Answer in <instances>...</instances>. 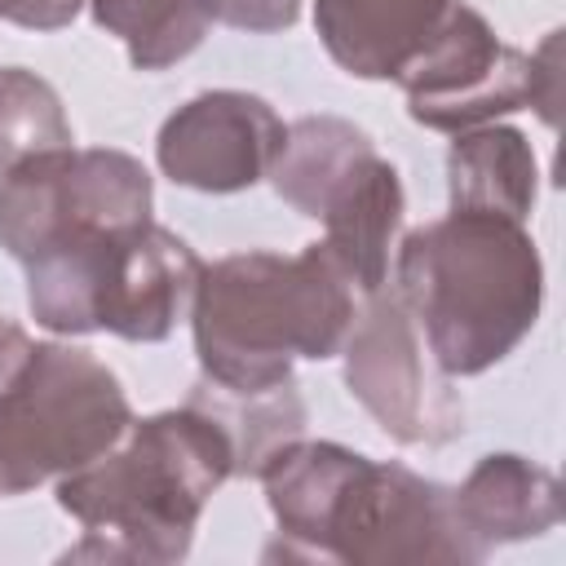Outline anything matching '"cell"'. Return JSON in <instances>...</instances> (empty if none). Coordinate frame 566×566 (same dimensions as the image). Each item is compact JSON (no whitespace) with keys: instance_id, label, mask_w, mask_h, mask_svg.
<instances>
[{"instance_id":"11","label":"cell","mask_w":566,"mask_h":566,"mask_svg":"<svg viewBox=\"0 0 566 566\" xmlns=\"http://www.w3.org/2000/svg\"><path fill=\"white\" fill-rule=\"evenodd\" d=\"M455 0H314L327 57L354 80H398Z\"/></svg>"},{"instance_id":"17","label":"cell","mask_w":566,"mask_h":566,"mask_svg":"<svg viewBox=\"0 0 566 566\" xmlns=\"http://www.w3.org/2000/svg\"><path fill=\"white\" fill-rule=\"evenodd\" d=\"M93 22L124 40L137 71H164L190 57L217 22L212 0H88Z\"/></svg>"},{"instance_id":"3","label":"cell","mask_w":566,"mask_h":566,"mask_svg":"<svg viewBox=\"0 0 566 566\" xmlns=\"http://www.w3.org/2000/svg\"><path fill=\"white\" fill-rule=\"evenodd\" d=\"M394 292L447 376H478L509 358L539 318L544 261L517 217L451 208L407 230Z\"/></svg>"},{"instance_id":"5","label":"cell","mask_w":566,"mask_h":566,"mask_svg":"<svg viewBox=\"0 0 566 566\" xmlns=\"http://www.w3.org/2000/svg\"><path fill=\"white\" fill-rule=\"evenodd\" d=\"M27 270V305L57 336L111 332L155 345L190 318L203 261L172 230L142 221L102 230L35 256Z\"/></svg>"},{"instance_id":"20","label":"cell","mask_w":566,"mask_h":566,"mask_svg":"<svg viewBox=\"0 0 566 566\" xmlns=\"http://www.w3.org/2000/svg\"><path fill=\"white\" fill-rule=\"evenodd\" d=\"M84 0H0V22L27 31H57L80 13Z\"/></svg>"},{"instance_id":"12","label":"cell","mask_w":566,"mask_h":566,"mask_svg":"<svg viewBox=\"0 0 566 566\" xmlns=\"http://www.w3.org/2000/svg\"><path fill=\"white\" fill-rule=\"evenodd\" d=\"M464 531L491 553L495 544L535 539L562 522V486L526 455L491 451L460 486H451Z\"/></svg>"},{"instance_id":"16","label":"cell","mask_w":566,"mask_h":566,"mask_svg":"<svg viewBox=\"0 0 566 566\" xmlns=\"http://www.w3.org/2000/svg\"><path fill=\"white\" fill-rule=\"evenodd\" d=\"M190 407H199L203 416H212L221 424V433L234 447V478H256V469L265 464L270 451H279L283 442L305 433V402L296 394V380H279L270 389H226L208 376L195 380Z\"/></svg>"},{"instance_id":"1","label":"cell","mask_w":566,"mask_h":566,"mask_svg":"<svg viewBox=\"0 0 566 566\" xmlns=\"http://www.w3.org/2000/svg\"><path fill=\"white\" fill-rule=\"evenodd\" d=\"M283 557L349 566H473L486 548L464 531L451 486L340 442L292 438L256 469Z\"/></svg>"},{"instance_id":"8","label":"cell","mask_w":566,"mask_h":566,"mask_svg":"<svg viewBox=\"0 0 566 566\" xmlns=\"http://www.w3.org/2000/svg\"><path fill=\"white\" fill-rule=\"evenodd\" d=\"M150 208L155 186L142 159L102 146L44 150L0 172V248L31 265L75 239L142 226Z\"/></svg>"},{"instance_id":"18","label":"cell","mask_w":566,"mask_h":566,"mask_svg":"<svg viewBox=\"0 0 566 566\" xmlns=\"http://www.w3.org/2000/svg\"><path fill=\"white\" fill-rule=\"evenodd\" d=\"M62 146L75 137L57 88L27 66H0V172Z\"/></svg>"},{"instance_id":"10","label":"cell","mask_w":566,"mask_h":566,"mask_svg":"<svg viewBox=\"0 0 566 566\" xmlns=\"http://www.w3.org/2000/svg\"><path fill=\"white\" fill-rule=\"evenodd\" d=\"M283 137L287 124L274 115L270 102L239 88H212L164 119L155 137V159L164 177L186 190L234 195L270 177Z\"/></svg>"},{"instance_id":"14","label":"cell","mask_w":566,"mask_h":566,"mask_svg":"<svg viewBox=\"0 0 566 566\" xmlns=\"http://www.w3.org/2000/svg\"><path fill=\"white\" fill-rule=\"evenodd\" d=\"M402 181L398 168L389 159H371L358 181L318 217L323 221V243L336 252V261L345 265L349 283L371 296L389 283V248L398 239L402 226Z\"/></svg>"},{"instance_id":"2","label":"cell","mask_w":566,"mask_h":566,"mask_svg":"<svg viewBox=\"0 0 566 566\" xmlns=\"http://www.w3.org/2000/svg\"><path fill=\"white\" fill-rule=\"evenodd\" d=\"M226 478H234V447L199 407L128 420L115 447L57 478L62 513L84 526L66 562H181Z\"/></svg>"},{"instance_id":"4","label":"cell","mask_w":566,"mask_h":566,"mask_svg":"<svg viewBox=\"0 0 566 566\" xmlns=\"http://www.w3.org/2000/svg\"><path fill=\"white\" fill-rule=\"evenodd\" d=\"M354 283L318 239L296 256L234 252L199 270L190 332L208 380L226 389H270L296 358L340 354L354 323Z\"/></svg>"},{"instance_id":"9","label":"cell","mask_w":566,"mask_h":566,"mask_svg":"<svg viewBox=\"0 0 566 566\" xmlns=\"http://www.w3.org/2000/svg\"><path fill=\"white\" fill-rule=\"evenodd\" d=\"M345 354V385L371 420L402 447H442L464 429V407L451 376L433 363L416 318L398 292H371L354 314Z\"/></svg>"},{"instance_id":"7","label":"cell","mask_w":566,"mask_h":566,"mask_svg":"<svg viewBox=\"0 0 566 566\" xmlns=\"http://www.w3.org/2000/svg\"><path fill=\"white\" fill-rule=\"evenodd\" d=\"M557 49L562 31H548V40L531 53L504 44L478 9L455 0L424 49L398 71L407 115L438 133H464L491 124L495 115L535 106L539 119L557 128Z\"/></svg>"},{"instance_id":"19","label":"cell","mask_w":566,"mask_h":566,"mask_svg":"<svg viewBox=\"0 0 566 566\" xmlns=\"http://www.w3.org/2000/svg\"><path fill=\"white\" fill-rule=\"evenodd\" d=\"M217 22L239 31H287L301 18V0H212Z\"/></svg>"},{"instance_id":"15","label":"cell","mask_w":566,"mask_h":566,"mask_svg":"<svg viewBox=\"0 0 566 566\" xmlns=\"http://www.w3.org/2000/svg\"><path fill=\"white\" fill-rule=\"evenodd\" d=\"M447 190L451 208L526 221L539 190V164L526 133L509 124H478L455 133L447 150Z\"/></svg>"},{"instance_id":"6","label":"cell","mask_w":566,"mask_h":566,"mask_svg":"<svg viewBox=\"0 0 566 566\" xmlns=\"http://www.w3.org/2000/svg\"><path fill=\"white\" fill-rule=\"evenodd\" d=\"M128 420V394L102 358L62 340H35L0 376V495H22L97 460Z\"/></svg>"},{"instance_id":"13","label":"cell","mask_w":566,"mask_h":566,"mask_svg":"<svg viewBox=\"0 0 566 566\" xmlns=\"http://www.w3.org/2000/svg\"><path fill=\"white\" fill-rule=\"evenodd\" d=\"M371 159L376 146L358 124L340 115H301L296 124H287L270 181L279 199H287L301 217L318 221Z\"/></svg>"}]
</instances>
